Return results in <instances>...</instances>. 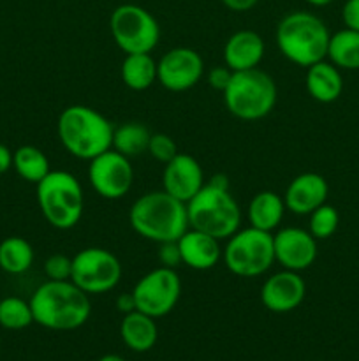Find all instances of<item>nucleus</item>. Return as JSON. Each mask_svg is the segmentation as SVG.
Returning a JSON list of instances; mask_svg holds the SVG:
<instances>
[{"label":"nucleus","mask_w":359,"mask_h":361,"mask_svg":"<svg viewBox=\"0 0 359 361\" xmlns=\"http://www.w3.org/2000/svg\"><path fill=\"white\" fill-rule=\"evenodd\" d=\"M30 307L34 323L53 331L77 330L92 314L90 296L73 281H46L32 295Z\"/></svg>","instance_id":"f257e3e1"},{"label":"nucleus","mask_w":359,"mask_h":361,"mask_svg":"<svg viewBox=\"0 0 359 361\" xmlns=\"http://www.w3.org/2000/svg\"><path fill=\"white\" fill-rule=\"evenodd\" d=\"M189 226L208 233L222 242L234 235L241 226V210L229 190L225 175H215L187 203Z\"/></svg>","instance_id":"f03ea898"},{"label":"nucleus","mask_w":359,"mask_h":361,"mask_svg":"<svg viewBox=\"0 0 359 361\" xmlns=\"http://www.w3.org/2000/svg\"><path fill=\"white\" fill-rule=\"evenodd\" d=\"M129 222L137 235L155 243L176 242L190 228L187 203L164 189L137 197L130 207Z\"/></svg>","instance_id":"7ed1b4c3"},{"label":"nucleus","mask_w":359,"mask_h":361,"mask_svg":"<svg viewBox=\"0 0 359 361\" xmlns=\"http://www.w3.org/2000/svg\"><path fill=\"white\" fill-rule=\"evenodd\" d=\"M113 130L108 118L90 106H67L58 116L56 133L62 147L73 157L92 161L113 145Z\"/></svg>","instance_id":"20e7f679"},{"label":"nucleus","mask_w":359,"mask_h":361,"mask_svg":"<svg viewBox=\"0 0 359 361\" xmlns=\"http://www.w3.org/2000/svg\"><path fill=\"white\" fill-rule=\"evenodd\" d=\"M331 34L326 23L308 11L285 14L277 27V46L289 62L310 67L327 59Z\"/></svg>","instance_id":"39448f33"},{"label":"nucleus","mask_w":359,"mask_h":361,"mask_svg":"<svg viewBox=\"0 0 359 361\" xmlns=\"http://www.w3.org/2000/svg\"><path fill=\"white\" fill-rule=\"evenodd\" d=\"M37 203L49 226L62 231L73 229L83 217V187L73 173L49 171L37 183Z\"/></svg>","instance_id":"423d86ee"},{"label":"nucleus","mask_w":359,"mask_h":361,"mask_svg":"<svg viewBox=\"0 0 359 361\" xmlns=\"http://www.w3.org/2000/svg\"><path fill=\"white\" fill-rule=\"evenodd\" d=\"M278 88L273 78L259 67L238 71L224 90V102L232 116L245 122H256L273 111Z\"/></svg>","instance_id":"0eeeda50"},{"label":"nucleus","mask_w":359,"mask_h":361,"mask_svg":"<svg viewBox=\"0 0 359 361\" xmlns=\"http://www.w3.org/2000/svg\"><path fill=\"white\" fill-rule=\"evenodd\" d=\"M222 259L227 270L236 277H260L275 264L273 233L252 226L238 229L227 238L222 250Z\"/></svg>","instance_id":"6e6552de"},{"label":"nucleus","mask_w":359,"mask_h":361,"mask_svg":"<svg viewBox=\"0 0 359 361\" xmlns=\"http://www.w3.org/2000/svg\"><path fill=\"white\" fill-rule=\"evenodd\" d=\"M109 30L125 55L151 53L160 41V27L153 14L136 4H122L109 18Z\"/></svg>","instance_id":"1a4fd4ad"},{"label":"nucleus","mask_w":359,"mask_h":361,"mask_svg":"<svg viewBox=\"0 0 359 361\" xmlns=\"http://www.w3.org/2000/svg\"><path fill=\"white\" fill-rule=\"evenodd\" d=\"M123 275L118 257L102 247H88L73 257L70 281L90 295H104L120 284Z\"/></svg>","instance_id":"9d476101"},{"label":"nucleus","mask_w":359,"mask_h":361,"mask_svg":"<svg viewBox=\"0 0 359 361\" xmlns=\"http://www.w3.org/2000/svg\"><path fill=\"white\" fill-rule=\"evenodd\" d=\"M132 295L136 300V310L158 319L168 316L178 305L182 296V281L176 270L158 267L137 281Z\"/></svg>","instance_id":"9b49d317"},{"label":"nucleus","mask_w":359,"mask_h":361,"mask_svg":"<svg viewBox=\"0 0 359 361\" xmlns=\"http://www.w3.org/2000/svg\"><path fill=\"white\" fill-rule=\"evenodd\" d=\"M88 162V182L101 197L109 201L122 200L132 189L134 168L130 159L120 152L109 148Z\"/></svg>","instance_id":"f8f14e48"},{"label":"nucleus","mask_w":359,"mask_h":361,"mask_svg":"<svg viewBox=\"0 0 359 361\" xmlns=\"http://www.w3.org/2000/svg\"><path fill=\"white\" fill-rule=\"evenodd\" d=\"M204 74L199 53L187 46L172 48L157 62V81L169 92H185L196 87Z\"/></svg>","instance_id":"ddd939ff"},{"label":"nucleus","mask_w":359,"mask_h":361,"mask_svg":"<svg viewBox=\"0 0 359 361\" xmlns=\"http://www.w3.org/2000/svg\"><path fill=\"white\" fill-rule=\"evenodd\" d=\"M275 263L284 270H308L317 259V240L308 229L282 228L273 235Z\"/></svg>","instance_id":"4468645a"},{"label":"nucleus","mask_w":359,"mask_h":361,"mask_svg":"<svg viewBox=\"0 0 359 361\" xmlns=\"http://www.w3.org/2000/svg\"><path fill=\"white\" fill-rule=\"evenodd\" d=\"M306 296V282L298 271L284 270L270 275L260 288L264 309L275 314H287L298 309Z\"/></svg>","instance_id":"2eb2a0df"},{"label":"nucleus","mask_w":359,"mask_h":361,"mask_svg":"<svg viewBox=\"0 0 359 361\" xmlns=\"http://www.w3.org/2000/svg\"><path fill=\"white\" fill-rule=\"evenodd\" d=\"M204 185V173L199 162L189 154L180 152L172 161L164 164L162 187L176 200L189 203Z\"/></svg>","instance_id":"dca6fc26"},{"label":"nucleus","mask_w":359,"mask_h":361,"mask_svg":"<svg viewBox=\"0 0 359 361\" xmlns=\"http://www.w3.org/2000/svg\"><path fill=\"white\" fill-rule=\"evenodd\" d=\"M329 185L319 173H301L287 185L284 194L285 208L296 215H310L327 201Z\"/></svg>","instance_id":"f3484780"},{"label":"nucleus","mask_w":359,"mask_h":361,"mask_svg":"<svg viewBox=\"0 0 359 361\" xmlns=\"http://www.w3.org/2000/svg\"><path fill=\"white\" fill-rule=\"evenodd\" d=\"M182 264L197 271L211 270L222 259L220 240L208 233L189 228L178 240Z\"/></svg>","instance_id":"a211bd4d"},{"label":"nucleus","mask_w":359,"mask_h":361,"mask_svg":"<svg viewBox=\"0 0 359 361\" xmlns=\"http://www.w3.org/2000/svg\"><path fill=\"white\" fill-rule=\"evenodd\" d=\"M263 37L253 30H238L227 39L224 46V62L231 71H248L259 67L264 59Z\"/></svg>","instance_id":"6ab92c4d"},{"label":"nucleus","mask_w":359,"mask_h":361,"mask_svg":"<svg viewBox=\"0 0 359 361\" xmlns=\"http://www.w3.org/2000/svg\"><path fill=\"white\" fill-rule=\"evenodd\" d=\"M306 90L317 102L329 104L341 95L344 80L340 69L334 63L320 60L313 66L306 67Z\"/></svg>","instance_id":"aec40b11"},{"label":"nucleus","mask_w":359,"mask_h":361,"mask_svg":"<svg viewBox=\"0 0 359 361\" xmlns=\"http://www.w3.org/2000/svg\"><path fill=\"white\" fill-rule=\"evenodd\" d=\"M120 335L129 349L136 353H146L157 344L158 330L153 317L146 316L139 310H134V312L123 316L122 324H120Z\"/></svg>","instance_id":"412c9836"},{"label":"nucleus","mask_w":359,"mask_h":361,"mask_svg":"<svg viewBox=\"0 0 359 361\" xmlns=\"http://www.w3.org/2000/svg\"><path fill=\"white\" fill-rule=\"evenodd\" d=\"M285 210L284 197L273 190H260L250 201L246 215L252 228L273 233L280 226Z\"/></svg>","instance_id":"4be33fe9"},{"label":"nucleus","mask_w":359,"mask_h":361,"mask_svg":"<svg viewBox=\"0 0 359 361\" xmlns=\"http://www.w3.org/2000/svg\"><path fill=\"white\" fill-rule=\"evenodd\" d=\"M120 73L127 88L134 92H143L157 81V62L150 53H132V55H125Z\"/></svg>","instance_id":"5701e85b"},{"label":"nucleus","mask_w":359,"mask_h":361,"mask_svg":"<svg viewBox=\"0 0 359 361\" xmlns=\"http://www.w3.org/2000/svg\"><path fill=\"white\" fill-rule=\"evenodd\" d=\"M327 59L338 69L358 71L359 69V32L345 27L331 35Z\"/></svg>","instance_id":"b1692460"},{"label":"nucleus","mask_w":359,"mask_h":361,"mask_svg":"<svg viewBox=\"0 0 359 361\" xmlns=\"http://www.w3.org/2000/svg\"><path fill=\"white\" fill-rule=\"evenodd\" d=\"M151 133L146 126L139 122H127L123 126L115 127L113 130V150L120 152L125 157H139L146 154Z\"/></svg>","instance_id":"393cba45"},{"label":"nucleus","mask_w":359,"mask_h":361,"mask_svg":"<svg viewBox=\"0 0 359 361\" xmlns=\"http://www.w3.org/2000/svg\"><path fill=\"white\" fill-rule=\"evenodd\" d=\"M34 263V249L21 236H7L0 242V268L9 275H21Z\"/></svg>","instance_id":"a878e982"},{"label":"nucleus","mask_w":359,"mask_h":361,"mask_svg":"<svg viewBox=\"0 0 359 361\" xmlns=\"http://www.w3.org/2000/svg\"><path fill=\"white\" fill-rule=\"evenodd\" d=\"M13 168L25 182L35 185L51 171L44 152L32 145H23L13 152Z\"/></svg>","instance_id":"bb28decb"},{"label":"nucleus","mask_w":359,"mask_h":361,"mask_svg":"<svg viewBox=\"0 0 359 361\" xmlns=\"http://www.w3.org/2000/svg\"><path fill=\"white\" fill-rule=\"evenodd\" d=\"M34 323L30 302L18 296H7L0 300V326L6 330H25Z\"/></svg>","instance_id":"cd10ccee"},{"label":"nucleus","mask_w":359,"mask_h":361,"mask_svg":"<svg viewBox=\"0 0 359 361\" xmlns=\"http://www.w3.org/2000/svg\"><path fill=\"white\" fill-rule=\"evenodd\" d=\"M338 224H340V215L336 208L324 203L310 214L308 231L315 240H327L336 233Z\"/></svg>","instance_id":"c85d7f7f"},{"label":"nucleus","mask_w":359,"mask_h":361,"mask_svg":"<svg viewBox=\"0 0 359 361\" xmlns=\"http://www.w3.org/2000/svg\"><path fill=\"white\" fill-rule=\"evenodd\" d=\"M148 154H150L155 161L162 162V164H168V162L172 161L180 152L178 145H176V141L172 140L169 134L155 133L151 134L150 143H148Z\"/></svg>","instance_id":"c756f323"},{"label":"nucleus","mask_w":359,"mask_h":361,"mask_svg":"<svg viewBox=\"0 0 359 361\" xmlns=\"http://www.w3.org/2000/svg\"><path fill=\"white\" fill-rule=\"evenodd\" d=\"M44 274L48 281H70L73 257L65 256V254H53L46 259Z\"/></svg>","instance_id":"7c9ffc66"},{"label":"nucleus","mask_w":359,"mask_h":361,"mask_svg":"<svg viewBox=\"0 0 359 361\" xmlns=\"http://www.w3.org/2000/svg\"><path fill=\"white\" fill-rule=\"evenodd\" d=\"M158 245H160L158 247V263H160V267L176 270V267L182 264V254H180L178 240H176V242L158 243Z\"/></svg>","instance_id":"2f4dec72"},{"label":"nucleus","mask_w":359,"mask_h":361,"mask_svg":"<svg viewBox=\"0 0 359 361\" xmlns=\"http://www.w3.org/2000/svg\"><path fill=\"white\" fill-rule=\"evenodd\" d=\"M232 74H234V71L229 69L227 66H215L211 67L210 73H208V83H210V87L213 88V90L224 94V90L229 87V83H231Z\"/></svg>","instance_id":"473e14b6"},{"label":"nucleus","mask_w":359,"mask_h":361,"mask_svg":"<svg viewBox=\"0 0 359 361\" xmlns=\"http://www.w3.org/2000/svg\"><path fill=\"white\" fill-rule=\"evenodd\" d=\"M341 20L345 27L359 32V0H347L341 9Z\"/></svg>","instance_id":"72a5a7b5"},{"label":"nucleus","mask_w":359,"mask_h":361,"mask_svg":"<svg viewBox=\"0 0 359 361\" xmlns=\"http://www.w3.org/2000/svg\"><path fill=\"white\" fill-rule=\"evenodd\" d=\"M116 309H118V312H122L123 316L136 310V300H134L132 291L123 293V295H120L118 298H116Z\"/></svg>","instance_id":"f704fd0d"},{"label":"nucleus","mask_w":359,"mask_h":361,"mask_svg":"<svg viewBox=\"0 0 359 361\" xmlns=\"http://www.w3.org/2000/svg\"><path fill=\"white\" fill-rule=\"evenodd\" d=\"M227 9L236 11V13H245V11H250L252 7L257 6L259 0H220Z\"/></svg>","instance_id":"c9c22d12"},{"label":"nucleus","mask_w":359,"mask_h":361,"mask_svg":"<svg viewBox=\"0 0 359 361\" xmlns=\"http://www.w3.org/2000/svg\"><path fill=\"white\" fill-rule=\"evenodd\" d=\"M11 168H13V152L0 143V175L9 171Z\"/></svg>","instance_id":"e433bc0d"},{"label":"nucleus","mask_w":359,"mask_h":361,"mask_svg":"<svg viewBox=\"0 0 359 361\" xmlns=\"http://www.w3.org/2000/svg\"><path fill=\"white\" fill-rule=\"evenodd\" d=\"M306 2L312 4V6H315V7H324V6H329L333 0H306Z\"/></svg>","instance_id":"4c0bfd02"},{"label":"nucleus","mask_w":359,"mask_h":361,"mask_svg":"<svg viewBox=\"0 0 359 361\" xmlns=\"http://www.w3.org/2000/svg\"><path fill=\"white\" fill-rule=\"evenodd\" d=\"M99 361H125V360L118 355H104Z\"/></svg>","instance_id":"58836bf2"}]
</instances>
